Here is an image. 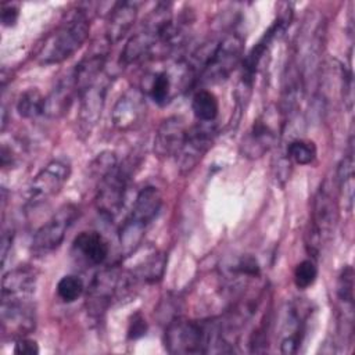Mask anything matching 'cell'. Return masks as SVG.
Masks as SVG:
<instances>
[{"label":"cell","instance_id":"31","mask_svg":"<svg viewBox=\"0 0 355 355\" xmlns=\"http://www.w3.org/2000/svg\"><path fill=\"white\" fill-rule=\"evenodd\" d=\"M57 295L58 298L65 302L71 304L76 301L85 291V284L82 279L76 275H65L57 283Z\"/></svg>","mask_w":355,"mask_h":355},{"label":"cell","instance_id":"1","mask_svg":"<svg viewBox=\"0 0 355 355\" xmlns=\"http://www.w3.org/2000/svg\"><path fill=\"white\" fill-rule=\"evenodd\" d=\"M180 32V26L173 22L171 4L159 3L143 21L141 28L128 39L121 62L130 65L166 55L178 44Z\"/></svg>","mask_w":355,"mask_h":355},{"label":"cell","instance_id":"23","mask_svg":"<svg viewBox=\"0 0 355 355\" xmlns=\"http://www.w3.org/2000/svg\"><path fill=\"white\" fill-rule=\"evenodd\" d=\"M75 96H78V92L71 72L68 76L61 79L46 97L44 115L50 118H58L64 115L69 110Z\"/></svg>","mask_w":355,"mask_h":355},{"label":"cell","instance_id":"30","mask_svg":"<svg viewBox=\"0 0 355 355\" xmlns=\"http://www.w3.org/2000/svg\"><path fill=\"white\" fill-rule=\"evenodd\" d=\"M284 154L290 162L298 165H309L316 158V146L309 140L290 139L284 147Z\"/></svg>","mask_w":355,"mask_h":355},{"label":"cell","instance_id":"18","mask_svg":"<svg viewBox=\"0 0 355 355\" xmlns=\"http://www.w3.org/2000/svg\"><path fill=\"white\" fill-rule=\"evenodd\" d=\"M1 326L17 338L35 327V309L31 301H1Z\"/></svg>","mask_w":355,"mask_h":355},{"label":"cell","instance_id":"6","mask_svg":"<svg viewBox=\"0 0 355 355\" xmlns=\"http://www.w3.org/2000/svg\"><path fill=\"white\" fill-rule=\"evenodd\" d=\"M133 288L128 272L121 270L116 265L101 269L92 280L86 294V308L92 316H101L111 302Z\"/></svg>","mask_w":355,"mask_h":355},{"label":"cell","instance_id":"28","mask_svg":"<svg viewBox=\"0 0 355 355\" xmlns=\"http://www.w3.org/2000/svg\"><path fill=\"white\" fill-rule=\"evenodd\" d=\"M166 265V257L162 252L151 254L141 266L132 272L136 282L141 280L144 283H157L162 279Z\"/></svg>","mask_w":355,"mask_h":355},{"label":"cell","instance_id":"15","mask_svg":"<svg viewBox=\"0 0 355 355\" xmlns=\"http://www.w3.org/2000/svg\"><path fill=\"white\" fill-rule=\"evenodd\" d=\"M146 110L144 92L137 87H130L118 98L112 108V125L121 132L135 129L141 123Z\"/></svg>","mask_w":355,"mask_h":355},{"label":"cell","instance_id":"25","mask_svg":"<svg viewBox=\"0 0 355 355\" xmlns=\"http://www.w3.org/2000/svg\"><path fill=\"white\" fill-rule=\"evenodd\" d=\"M144 87V90L154 103H157L158 105H165L172 98L173 80L168 71H158L148 76Z\"/></svg>","mask_w":355,"mask_h":355},{"label":"cell","instance_id":"10","mask_svg":"<svg viewBox=\"0 0 355 355\" xmlns=\"http://www.w3.org/2000/svg\"><path fill=\"white\" fill-rule=\"evenodd\" d=\"M71 176V164L67 159H53L43 166L29 182L25 198L29 207H37L57 196Z\"/></svg>","mask_w":355,"mask_h":355},{"label":"cell","instance_id":"3","mask_svg":"<svg viewBox=\"0 0 355 355\" xmlns=\"http://www.w3.org/2000/svg\"><path fill=\"white\" fill-rule=\"evenodd\" d=\"M90 19V11L78 6L44 40L36 55L37 64L53 65L72 57L89 37Z\"/></svg>","mask_w":355,"mask_h":355},{"label":"cell","instance_id":"11","mask_svg":"<svg viewBox=\"0 0 355 355\" xmlns=\"http://www.w3.org/2000/svg\"><path fill=\"white\" fill-rule=\"evenodd\" d=\"M273 111L268 110L254 121L241 141L243 157L250 159L261 158L279 143L283 123H277V114Z\"/></svg>","mask_w":355,"mask_h":355},{"label":"cell","instance_id":"32","mask_svg":"<svg viewBox=\"0 0 355 355\" xmlns=\"http://www.w3.org/2000/svg\"><path fill=\"white\" fill-rule=\"evenodd\" d=\"M318 277V266L313 259H304L297 263L294 269V284L304 290L311 287Z\"/></svg>","mask_w":355,"mask_h":355},{"label":"cell","instance_id":"20","mask_svg":"<svg viewBox=\"0 0 355 355\" xmlns=\"http://www.w3.org/2000/svg\"><path fill=\"white\" fill-rule=\"evenodd\" d=\"M72 250L80 261L90 266H98L104 263L108 257L110 245L105 237L96 230L80 232L73 243Z\"/></svg>","mask_w":355,"mask_h":355},{"label":"cell","instance_id":"14","mask_svg":"<svg viewBox=\"0 0 355 355\" xmlns=\"http://www.w3.org/2000/svg\"><path fill=\"white\" fill-rule=\"evenodd\" d=\"M311 315L309 304L304 301H294L287 305L284 320L282 326V341L280 352L286 355L295 354L305 336L306 320Z\"/></svg>","mask_w":355,"mask_h":355},{"label":"cell","instance_id":"4","mask_svg":"<svg viewBox=\"0 0 355 355\" xmlns=\"http://www.w3.org/2000/svg\"><path fill=\"white\" fill-rule=\"evenodd\" d=\"M218 322L187 320L176 318L165 329L164 343L171 354H207L216 352Z\"/></svg>","mask_w":355,"mask_h":355},{"label":"cell","instance_id":"5","mask_svg":"<svg viewBox=\"0 0 355 355\" xmlns=\"http://www.w3.org/2000/svg\"><path fill=\"white\" fill-rule=\"evenodd\" d=\"M338 220V201L333 190V184L329 180H324L318 189L309 227L306 230V250L315 259L319 255V250L326 244L336 229Z\"/></svg>","mask_w":355,"mask_h":355},{"label":"cell","instance_id":"7","mask_svg":"<svg viewBox=\"0 0 355 355\" xmlns=\"http://www.w3.org/2000/svg\"><path fill=\"white\" fill-rule=\"evenodd\" d=\"M133 164L126 159L116 162L98 179V187L96 193V208L98 214L105 219H114L123 207L129 180L132 178Z\"/></svg>","mask_w":355,"mask_h":355},{"label":"cell","instance_id":"13","mask_svg":"<svg viewBox=\"0 0 355 355\" xmlns=\"http://www.w3.org/2000/svg\"><path fill=\"white\" fill-rule=\"evenodd\" d=\"M112 76L103 72L89 87H86L80 94L78 125L79 130L85 135H90L93 128L97 125L104 104L108 87L111 85Z\"/></svg>","mask_w":355,"mask_h":355},{"label":"cell","instance_id":"22","mask_svg":"<svg viewBox=\"0 0 355 355\" xmlns=\"http://www.w3.org/2000/svg\"><path fill=\"white\" fill-rule=\"evenodd\" d=\"M107 60V50L104 47L96 49L87 53L73 68L72 78L75 82V87L79 94L89 87L103 72Z\"/></svg>","mask_w":355,"mask_h":355},{"label":"cell","instance_id":"21","mask_svg":"<svg viewBox=\"0 0 355 355\" xmlns=\"http://www.w3.org/2000/svg\"><path fill=\"white\" fill-rule=\"evenodd\" d=\"M161 205H162L161 191L154 186H147L137 193L133 208L129 216L126 218V220L132 222L139 227L147 229V226L158 215Z\"/></svg>","mask_w":355,"mask_h":355},{"label":"cell","instance_id":"36","mask_svg":"<svg viewBox=\"0 0 355 355\" xmlns=\"http://www.w3.org/2000/svg\"><path fill=\"white\" fill-rule=\"evenodd\" d=\"M12 237H14V230L7 229L1 234V265H4L6 258L8 255V250L12 245Z\"/></svg>","mask_w":355,"mask_h":355},{"label":"cell","instance_id":"19","mask_svg":"<svg viewBox=\"0 0 355 355\" xmlns=\"http://www.w3.org/2000/svg\"><path fill=\"white\" fill-rule=\"evenodd\" d=\"M137 1H119L111 8L105 25L104 39L108 46L118 43L133 26L139 14Z\"/></svg>","mask_w":355,"mask_h":355},{"label":"cell","instance_id":"17","mask_svg":"<svg viewBox=\"0 0 355 355\" xmlns=\"http://www.w3.org/2000/svg\"><path fill=\"white\" fill-rule=\"evenodd\" d=\"M36 283L37 272L28 265L7 272L1 282V301H31Z\"/></svg>","mask_w":355,"mask_h":355},{"label":"cell","instance_id":"35","mask_svg":"<svg viewBox=\"0 0 355 355\" xmlns=\"http://www.w3.org/2000/svg\"><path fill=\"white\" fill-rule=\"evenodd\" d=\"M19 17V8L14 3H4L1 6V22L4 26H12L15 25L17 19Z\"/></svg>","mask_w":355,"mask_h":355},{"label":"cell","instance_id":"33","mask_svg":"<svg viewBox=\"0 0 355 355\" xmlns=\"http://www.w3.org/2000/svg\"><path fill=\"white\" fill-rule=\"evenodd\" d=\"M14 352L18 355H36L39 354V345L35 340H31L28 337H19L15 341Z\"/></svg>","mask_w":355,"mask_h":355},{"label":"cell","instance_id":"24","mask_svg":"<svg viewBox=\"0 0 355 355\" xmlns=\"http://www.w3.org/2000/svg\"><path fill=\"white\" fill-rule=\"evenodd\" d=\"M348 150L345 155L343 157L341 162L338 164L337 168V189L340 197L344 200V207L347 211L352 209L354 205V187H355V180H354V150H352V137L349 139L348 143Z\"/></svg>","mask_w":355,"mask_h":355},{"label":"cell","instance_id":"27","mask_svg":"<svg viewBox=\"0 0 355 355\" xmlns=\"http://www.w3.org/2000/svg\"><path fill=\"white\" fill-rule=\"evenodd\" d=\"M336 295L341 312L354 311V269L349 265H345L337 277Z\"/></svg>","mask_w":355,"mask_h":355},{"label":"cell","instance_id":"8","mask_svg":"<svg viewBox=\"0 0 355 355\" xmlns=\"http://www.w3.org/2000/svg\"><path fill=\"white\" fill-rule=\"evenodd\" d=\"M291 18V11L286 14L284 17H279L269 28L265 31L262 37L258 40V43L248 51L245 57H243V67H241V75L240 80L237 85L236 90V98H237V108L239 112H241L245 108V104L250 100L251 92H252V85H254V78L258 71V67L263 58V54L269 49L270 43L284 32L287 28V24H290Z\"/></svg>","mask_w":355,"mask_h":355},{"label":"cell","instance_id":"16","mask_svg":"<svg viewBox=\"0 0 355 355\" xmlns=\"http://www.w3.org/2000/svg\"><path fill=\"white\" fill-rule=\"evenodd\" d=\"M189 128L186 122L179 115H172L165 118L157 128L153 150L158 158L178 157L182 150Z\"/></svg>","mask_w":355,"mask_h":355},{"label":"cell","instance_id":"26","mask_svg":"<svg viewBox=\"0 0 355 355\" xmlns=\"http://www.w3.org/2000/svg\"><path fill=\"white\" fill-rule=\"evenodd\" d=\"M191 110L198 122H215L219 112V103L212 92L200 89L193 94Z\"/></svg>","mask_w":355,"mask_h":355},{"label":"cell","instance_id":"12","mask_svg":"<svg viewBox=\"0 0 355 355\" xmlns=\"http://www.w3.org/2000/svg\"><path fill=\"white\" fill-rule=\"evenodd\" d=\"M216 133L218 128L215 122H197L189 128L184 144L176 157L182 173H187L197 166L212 147Z\"/></svg>","mask_w":355,"mask_h":355},{"label":"cell","instance_id":"2","mask_svg":"<svg viewBox=\"0 0 355 355\" xmlns=\"http://www.w3.org/2000/svg\"><path fill=\"white\" fill-rule=\"evenodd\" d=\"M244 39L239 32H230L216 43L207 44L187 64L197 83L214 85L230 76L243 61Z\"/></svg>","mask_w":355,"mask_h":355},{"label":"cell","instance_id":"34","mask_svg":"<svg viewBox=\"0 0 355 355\" xmlns=\"http://www.w3.org/2000/svg\"><path fill=\"white\" fill-rule=\"evenodd\" d=\"M147 331V323L144 320V318L140 313L133 315L130 323H129V329H128V337L132 340L140 338L146 334Z\"/></svg>","mask_w":355,"mask_h":355},{"label":"cell","instance_id":"9","mask_svg":"<svg viewBox=\"0 0 355 355\" xmlns=\"http://www.w3.org/2000/svg\"><path fill=\"white\" fill-rule=\"evenodd\" d=\"M78 216V207L65 204L57 209L33 234L31 252L33 257H46L57 250L65 239L67 232Z\"/></svg>","mask_w":355,"mask_h":355},{"label":"cell","instance_id":"29","mask_svg":"<svg viewBox=\"0 0 355 355\" xmlns=\"http://www.w3.org/2000/svg\"><path fill=\"white\" fill-rule=\"evenodd\" d=\"M46 97L37 89H28L17 100V112L22 118H36L44 115Z\"/></svg>","mask_w":355,"mask_h":355}]
</instances>
